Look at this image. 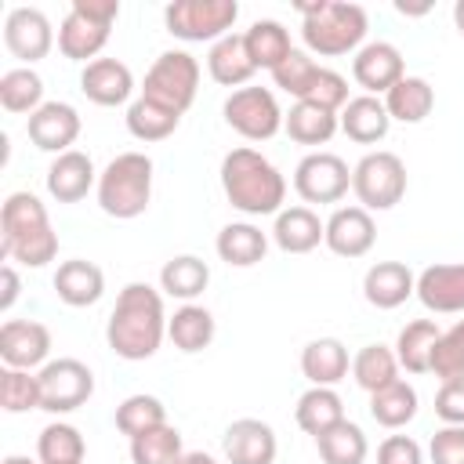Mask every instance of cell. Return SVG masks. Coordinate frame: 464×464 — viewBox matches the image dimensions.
<instances>
[{"instance_id":"f35d334b","label":"cell","mask_w":464,"mask_h":464,"mask_svg":"<svg viewBox=\"0 0 464 464\" xmlns=\"http://www.w3.org/2000/svg\"><path fill=\"white\" fill-rule=\"evenodd\" d=\"M370 417L381 424V428H406L413 417H417V388L410 381H395L381 392L370 395Z\"/></svg>"},{"instance_id":"7dc6e473","label":"cell","mask_w":464,"mask_h":464,"mask_svg":"<svg viewBox=\"0 0 464 464\" xmlns=\"http://www.w3.org/2000/svg\"><path fill=\"white\" fill-rule=\"evenodd\" d=\"M304 102L323 105V109H330V112H341V109L348 105V80H344L341 72H334V69L323 65V69L315 72V80H312Z\"/></svg>"},{"instance_id":"f907efd6","label":"cell","mask_w":464,"mask_h":464,"mask_svg":"<svg viewBox=\"0 0 464 464\" xmlns=\"http://www.w3.org/2000/svg\"><path fill=\"white\" fill-rule=\"evenodd\" d=\"M435 417L442 424L464 428V381H446L435 392Z\"/></svg>"},{"instance_id":"1f68e13d","label":"cell","mask_w":464,"mask_h":464,"mask_svg":"<svg viewBox=\"0 0 464 464\" xmlns=\"http://www.w3.org/2000/svg\"><path fill=\"white\" fill-rule=\"evenodd\" d=\"M439 323L435 319H413L399 330L395 337V359L406 373H431V352L439 341Z\"/></svg>"},{"instance_id":"4fadbf2b","label":"cell","mask_w":464,"mask_h":464,"mask_svg":"<svg viewBox=\"0 0 464 464\" xmlns=\"http://www.w3.org/2000/svg\"><path fill=\"white\" fill-rule=\"evenodd\" d=\"M4 44L7 51L33 65L40 58L51 54L54 47V29H51V18L40 11V7H11L7 18H4Z\"/></svg>"},{"instance_id":"ac0fdd59","label":"cell","mask_w":464,"mask_h":464,"mask_svg":"<svg viewBox=\"0 0 464 464\" xmlns=\"http://www.w3.org/2000/svg\"><path fill=\"white\" fill-rule=\"evenodd\" d=\"M337 257H366L377 243V225H373V214L362 210L359 203L355 207H337L330 218H326V239H323Z\"/></svg>"},{"instance_id":"e0dca14e","label":"cell","mask_w":464,"mask_h":464,"mask_svg":"<svg viewBox=\"0 0 464 464\" xmlns=\"http://www.w3.org/2000/svg\"><path fill=\"white\" fill-rule=\"evenodd\" d=\"M352 76L355 83L366 91V94H388L402 76H406V62H402V51L388 40H373V44H362L352 58Z\"/></svg>"},{"instance_id":"484cf974","label":"cell","mask_w":464,"mask_h":464,"mask_svg":"<svg viewBox=\"0 0 464 464\" xmlns=\"http://www.w3.org/2000/svg\"><path fill=\"white\" fill-rule=\"evenodd\" d=\"M348 370H352V359L344 341L337 337H315L301 348V373L308 377L312 388H334L348 377Z\"/></svg>"},{"instance_id":"b9f144b4","label":"cell","mask_w":464,"mask_h":464,"mask_svg":"<svg viewBox=\"0 0 464 464\" xmlns=\"http://www.w3.org/2000/svg\"><path fill=\"white\" fill-rule=\"evenodd\" d=\"M160 424H167V406H163L156 395L138 392V395H127V399L116 406V428H120L127 439H138V435H145V431H152V428H160Z\"/></svg>"},{"instance_id":"cb8c5ba5","label":"cell","mask_w":464,"mask_h":464,"mask_svg":"<svg viewBox=\"0 0 464 464\" xmlns=\"http://www.w3.org/2000/svg\"><path fill=\"white\" fill-rule=\"evenodd\" d=\"M54 294L69 308H91L105 294V272L94 261H83V257L62 261L58 272H54Z\"/></svg>"},{"instance_id":"52a82bcc","label":"cell","mask_w":464,"mask_h":464,"mask_svg":"<svg viewBox=\"0 0 464 464\" xmlns=\"http://www.w3.org/2000/svg\"><path fill=\"white\" fill-rule=\"evenodd\" d=\"M239 18L236 0H174L163 7L167 33L185 40V44H218L221 36L232 33Z\"/></svg>"},{"instance_id":"3957f363","label":"cell","mask_w":464,"mask_h":464,"mask_svg":"<svg viewBox=\"0 0 464 464\" xmlns=\"http://www.w3.org/2000/svg\"><path fill=\"white\" fill-rule=\"evenodd\" d=\"M0 254L25 268H44L58 257V232L51 228L47 207L33 192H11L0 210Z\"/></svg>"},{"instance_id":"9c48e42d","label":"cell","mask_w":464,"mask_h":464,"mask_svg":"<svg viewBox=\"0 0 464 464\" xmlns=\"http://www.w3.org/2000/svg\"><path fill=\"white\" fill-rule=\"evenodd\" d=\"M196 91H199V62L188 51H163L145 72L141 98L185 112L196 102Z\"/></svg>"},{"instance_id":"7bdbcfd3","label":"cell","mask_w":464,"mask_h":464,"mask_svg":"<svg viewBox=\"0 0 464 464\" xmlns=\"http://www.w3.org/2000/svg\"><path fill=\"white\" fill-rule=\"evenodd\" d=\"M185 457L181 431L174 424H160L138 439H130V460L134 464H178Z\"/></svg>"},{"instance_id":"f546056e","label":"cell","mask_w":464,"mask_h":464,"mask_svg":"<svg viewBox=\"0 0 464 464\" xmlns=\"http://www.w3.org/2000/svg\"><path fill=\"white\" fill-rule=\"evenodd\" d=\"M283 130H286L290 141H297V145H326V141L341 130V120H337V112H330V109H323V105L294 102L290 112L283 116Z\"/></svg>"},{"instance_id":"5bb4252c","label":"cell","mask_w":464,"mask_h":464,"mask_svg":"<svg viewBox=\"0 0 464 464\" xmlns=\"http://www.w3.org/2000/svg\"><path fill=\"white\" fill-rule=\"evenodd\" d=\"M51 330L36 319H7L0 326V362L11 370H36L51 359Z\"/></svg>"},{"instance_id":"44dd1931","label":"cell","mask_w":464,"mask_h":464,"mask_svg":"<svg viewBox=\"0 0 464 464\" xmlns=\"http://www.w3.org/2000/svg\"><path fill=\"white\" fill-rule=\"evenodd\" d=\"M91 188H98V170L94 160L80 149H69L62 156L51 160L47 167V192L58 203H80Z\"/></svg>"},{"instance_id":"60d3db41","label":"cell","mask_w":464,"mask_h":464,"mask_svg":"<svg viewBox=\"0 0 464 464\" xmlns=\"http://www.w3.org/2000/svg\"><path fill=\"white\" fill-rule=\"evenodd\" d=\"M83 453H87V446H83L80 428H72L65 420L47 424L36 439V460L40 464H83Z\"/></svg>"},{"instance_id":"ba28073f","label":"cell","mask_w":464,"mask_h":464,"mask_svg":"<svg viewBox=\"0 0 464 464\" xmlns=\"http://www.w3.org/2000/svg\"><path fill=\"white\" fill-rule=\"evenodd\" d=\"M352 192L359 199L362 210H392L402 196H406V163L388 152H366L355 167H352Z\"/></svg>"},{"instance_id":"d590c367","label":"cell","mask_w":464,"mask_h":464,"mask_svg":"<svg viewBox=\"0 0 464 464\" xmlns=\"http://www.w3.org/2000/svg\"><path fill=\"white\" fill-rule=\"evenodd\" d=\"M315 450H319L323 464H366L370 442H366V431L344 417L341 424H334L330 431H323L315 439Z\"/></svg>"},{"instance_id":"d6986e66","label":"cell","mask_w":464,"mask_h":464,"mask_svg":"<svg viewBox=\"0 0 464 464\" xmlns=\"http://www.w3.org/2000/svg\"><path fill=\"white\" fill-rule=\"evenodd\" d=\"M417 301L435 315L464 312V261L428 265L417 276Z\"/></svg>"},{"instance_id":"d6a6232c","label":"cell","mask_w":464,"mask_h":464,"mask_svg":"<svg viewBox=\"0 0 464 464\" xmlns=\"http://www.w3.org/2000/svg\"><path fill=\"white\" fill-rule=\"evenodd\" d=\"M294 420L304 435L319 439L323 431H330L334 424L344 420V399L334 388H308L294 406Z\"/></svg>"},{"instance_id":"9a60e30c","label":"cell","mask_w":464,"mask_h":464,"mask_svg":"<svg viewBox=\"0 0 464 464\" xmlns=\"http://www.w3.org/2000/svg\"><path fill=\"white\" fill-rule=\"evenodd\" d=\"M80 130H83V120H80V112H76L69 102H44V105L29 116V123H25L29 141H33L40 152H54V156L69 152V149L76 145Z\"/></svg>"},{"instance_id":"db71d44e","label":"cell","mask_w":464,"mask_h":464,"mask_svg":"<svg viewBox=\"0 0 464 464\" xmlns=\"http://www.w3.org/2000/svg\"><path fill=\"white\" fill-rule=\"evenodd\" d=\"M453 25H457V33L464 36V0L453 4Z\"/></svg>"},{"instance_id":"7a4b0ae2","label":"cell","mask_w":464,"mask_h":464,"mask_svg":"<svg viewBox=\"0 0 464 464\" xmlns=\"http://www.w3.org/2000/svg\"><path fill=\"white\" fill-rule=\"evenodd\" d=\"M221 188H225V199L246 218L279 214L283 199H286V178L279 174V167L268 156H261L250 145L225 152V160H221Z\"/></svg>"},{"instance_id":"8fae6325","label":"cell","mask_w":464,"mask_h":464,"mask_svg":"<svg viewBox=\"0 0 464 464\" xmlns=\"http://www.w3.org/2000/svg\"><path fill=\"white\" fill-rule=\"evenodd\" d=\"M40 395H44L40 410L72 413L94 395V373H91L87 362H80L72 355L51 359L47 366H40Z\"/></svg>"},{"instance_id":"7c38bea8","label":"cell","mask_w":464,"mask_h":464,"mask_svg":"<svg viewBox=\"0 0 464 464\" xmlns=\"http://www.w3.org/2000/svg\"><path fill=\"white\" fill-rule=\"evenodd\" d=\"M352 188V170L337 152H308L294 167V192L304 203H341Z\"/></svg>"},{"instance_id":"816d5d0a","label":"cell","mask_w":464,"mask_h":464,"mask_svg":"<svg viewBox=\"0 0 464 464\" xmlns=\"http://www.w3.org/2000/svg\"><path fill=\"white\" fill-rule=\"evenodd\" d=\"M0 283H4V290H0V312H11L14 301H18V294H22V279H18L14 265H4L0 268Z\"/></svg>"},{"instance_id":"ee69618b","label":"cell","mask_w":464,"mask_h":464,"mask_svg":"<svg viewBox=\"0 0 464 464\" xmlns=\"http://www.w3.org/2000/svg\"><path fill=\"white\" fill-rule=\"evenodd\" d=\"M44 395H40V373L33 370H0V406L4 413H29L40 410Z\"/></svg>"},{"instance_id":"c3c4849f","label":"cell","mask_w":464,"mask_h":464,"mask_svg":"<svg viewBox=\"0 0 464 464\" xmlns=\"http://www.w3.org/2000/svg\"><path fill=\"white\" fill-rule=\"evenodd\" d=\"M431 464H464V428L442 424L428 442Z\"/></svg>"},{"instance_id":"4dcf8cb0","label":"cell","mask_w":464,"mask_h":464,"mask_svg":"<svg viewBox=\"0 0 464 464\" xmlns=\"http://www.w3.org/2000/svg\"><path fill=\"white\" fill-rule=\"evenodd\" d=\"M207 283H210V268H207V261L196 257V254H178V257H170V261L160 268V290H163L167 297L185 301V304H192V301L207 290Z\"/></svg>"},{"instance_id":"e575fe53","label":"cell","mask_w":464,"mask_h":464,"mask_svg":"<svg viewBox=\"0 0 464 464\" xmlns=\"http://www.w3.org/2000/svg\"><path fill=\"white\" fill-rule=\"evenodd\" d=\"M243 40H246L250 62H254L257 69H268V72L294 51V44H290V29H286L283 22H276V18H257V22L243 33Z\"/></svg>"},{"instance_id":"7402d4cb","label":"cell","mask_w":464,"mask_h":464,"mask_svg":"<svg viewBox=\"0 0 464 464\" xmlns=\"http://www.w3.org/2000/svg\"><path fill=\"white\" fill-rule=\"evenodd\" d=\"M413 294H417V276L402 261H377L362 276V297L381 312L406 304Z\"/></svg>"},{"instance_id":"8d00e7d4","label":"cell","mask_w":464,"mask_h":464,"mask_svg":"<svg viewBox=\"0 0 464 464\" xmlns=\"http://www.w3.org/2000/svg\"><path fill=\"white\" fill-rule=\"evenodd\" d=\"M352 377L362 392H381L388 384L399 381V359L388 344H362L355 355H352Z\"/></svg>"},{"instance_id":"83f0119b","label":"cell","mask_w":464,"mask_h":464,"mask_svg":"<svg viewBox=\"0 0 464 464\" xmlns=\"http://www.w3.org/2000/svg\"><path fill=\"white\" fill-rule=\"evenodd\" d=\"M214 250H218V257H221L225 265H232V268H254V265H261L265 254H268V236H265L254 221H228V225L218 232Z\"/></svg>"},{"instance_id":"2e32d148","label":"cell","mask_w":464,"mask_h":464,"mask_svg":"<svg viewBox=\"0 0 464 464\" xmlns=\"http://www.w3.org/2000/svg\"><path fill=\"white\" fill-rule=\"evenodd\" d=\"M221 453L228 464H276V453H279L276 428L257 417H239L225 428Z\"/></svg>"},{"instance_id":"4316f807","label":"cell","mask_w":464,"mask_h":464,"mask_svg":"<svg viewBox=\"0 0 464 464\" xmlns=\"http://www.w3.org/2000/svg\"><path fill=\"white\" fill-rule=\"evenodd\" d=\"M207 72H210L214 83L236 87V91L257 72V65L250 62V51H246L243 33H228L218 44H210V51H207Z\"/></svg>"},{"instance_id":"30bf717a","label":"cell","mask_w":464,"mask_h":464,"mask_svg":"<svg viewBox=\"0 0 464 464\" xmlns=\"http://www.w3.org/2000/svg\"><path fill=\"white\" fill-rule=\"evenodd\" d=\"M225 123L246 141H268L283 130V109L268 87H239L221 105Z\"/></svg>"},{"instance_id":"ffe728a7","label":"cell","mask_w":464,"mask_h":464,"mask_svg":"<svg viewBox=\"0 0 464 464\" xmlns=\"http://www.w3.org/2000/svg\"><path fill=\"white\" fill-rule=\"evenodd\" d=\"M80 91L87 94V102H94L102 109H116V105H127L130 102V94H134V72L120 58H94L80 72Z\"/></svg>"},{"instance_id":"d4e9b609","label":"cell","mask_w":464,"mask_h":464,"mask_svg":"<svg viewBox=\"0 0 464 464\" xmlns=\"http://www.w3.org/2000/svg\"><path fill=\"white\" fill-rule=\"evenodd\" d=\"M341 120V130L355 141V145H377L388 138L392 130V116L384 109V98H373V94H355L348 98V105L337 112Z\"/></svg>"},{"instance_id":"5b68a950","label":"cell","mask_w":464,"mask_h":464,"mask_svg":"<svg viewBox=\"0 0 464 464\" xmlns=\"http://www.w3.org/2000/svg\"><path fill=\"white\" fill-rule=\"evenodd\" d=\"M94 196H98V207L116 221L141 218L152 199V160L145 152L112 156L98 174Z\"/></svg>"},{"instance_id":"f6af8a7d","label":"cell","mask_w":464,"mask_h":464,"mask_svg":"<svg viewBox=\"0 0 464 464\" xmlns=\"http://www.w3.org/2000/svg\"><path fill=\"white\" fill-rule=\"evenodd\" d=\"M431 373L439 377V384L464 381V319H457L450 330L439 334L431 352Z\"/></svg>"},{"instance_id":"8992f818","label":"cell","mask_w":464,"mask_h":464,"mask_svg":"<svg viewBox=\"0 0 464 464\" xmlns=\"http://www.w3.org/2000/svg\"><path fill=\"white\" fill-rule=\"evenodd\" d=\"M116 18H120V0H72L58 25V51L69 62L91 65L109 44Z\"/></svg>"},{"instance_id":"f5cc1de1","label":"cell","mask_w":464,"mask_h":464,"mask_svg":"<svg viewBox=\"0 0 464 464\" xmlns=\"http://www.w3.org/2000/svg\"><path fill=\"white\" fill-rule=\"evenodd\" d=\"M178 464H218L210 453H203V450H192V453H185Z\"/></svg>"},{"instance_id":"681fc988","label":"cell","mask_w":464,"mask_h":464,"mask_svg":"<svg viewBox=\"0 0 464 464\" xmlns=\"http://www.w3.org/2000/svg\"><path fill=\"white\" fill-rule=\"evenodd\" d=\"M377 464H424V450L410 435H388L377 446Z\"/></svg>"},{"instance_id":"603a6c76","label":"cell","mask_w":464,"mask_h":464,"mask_svg":"<svg viewBox=\"0 0 464 464\" xmlns=\"http://www.w3.org/2000/svg\"><path fill=\"white\" fill-rule=\"evenodd\" d=\"M272 239L283 254H312L326 239V221L312 207H283L272 225Z\"/></svg>"},{"instance_id":"bcb514c9","label":"cell","mask_w":464,"mask_h":464,"mask_svg":"<svg viewBox=\"0 0 464 464\" xmlns=\"http://www.w3.org/2000/svg\"><path fill=\"white\" fill-rule=\"evenodd\" d=\"M323 65H315V58L308 54V51H290L276 69H272V83L279 87V91H286L290 98H297V102H304V94H308V87H312V80H315V72H319Z\"/></svg>"},{"instance_id":"11a10c76","label":"cell","mask_w":464,"mask_h":464,"mask_svg":"<svg viewBox=\"0 0 464 464\" xmlns=\"http://www.w3.org/2000/svg\"><path fill=\"white\" fill-rule=\"evenodd\" d=\"M0 464H40V460H33V457H22V453H7Z\"/></svg>"},{"instance_id":"6da1fadb","label":"cell","mask_w":464,"mask_h":464,"mask_svg":"<svg viewBox=\"0 0 464 464\" xmlns=\"http://www.w3.org/2000/svg\"><path fill=\"white\" fill-rule=\"evenodd\" d=\"M163 337H167L163 290H156L149 283H127L109 312V323H105L109 348L127 362H141L160 352Z\"/></svg>"},{"instance_id":"ab89813d","label":"cell","mask_w":464,"mask_h":464,"mask_svg":"<svg viewBox=\"0 0 464 464\" xmlns=\"http://www.w3.org/2000/svg\"><path fill=\"white\" fill-rule=\"evenodd\" d=\"M0 105L7 112H36L44 105V80L33 65H18V69H7L0 76Z\"/></svg>"},{"instance_id":"f1b7e54d","label":"cell","mask_w":464,"mask_h":464,"mask_svg":"<svg viewBox=\"0 0 464 464\" xmlns=\"http://www.w3.org/2000/svg\"><path fill=\"white\" fill-rule=\"evenodd\" d=\"M214 334H218V326H214L210 308H203V304H196V301H192V304H181V308L167 319V337H170V344H174L178 352H185V355H196V352L210 348Z\"/></svg>"},{"instance_id":"74e56055","label":"cell","mask_w":464,"mask_h":464,"mask_svg":"<svg viewBox=\"0 0 464 464\" xmlns=\"http://www.w3.org/2000/svg\"><path fill=\"white\" fill-rule=\"evenodd\" d=\"M127 130L138 138V141H163V138H170L174 130H178V123H181V112H174V109H167V105H160V102H149V98H134L130 105H127Z\"/></svg>"},{"instance_id":"277c9868","label":"cell","mask_w":464,"mask_h":464,"mask_svg":"<svg viewBox=\"0 0 464 464\" xmlns=\"http://www.w3.org/2000/svg\"><path fill=\"white\" fill-rule=\"evenodd\" d=\"M301 11V36L304 47L312 54L323 58H341L362 47L370 18L359 4H337V0H312V4H297Z\"/></svg>"},{"instance_id":"836d02e7","label":"cell","mask_w":464,"mask_h":464,"mask_svg":"<svg viewBox=\"0 0 464 464\" xmlns=\"http://www.w3.org/2000/svg\"><path fill=\"white\" fill-rule=\"evenodd\" d=\"M384 109L392 120L399 123H420L431 109H435V87L424 76H402L388 94H384Z\"/></svg>"}]
</instances>
